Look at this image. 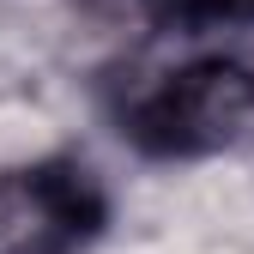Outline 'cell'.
<instances>
[{"label": "cell", "instance_id": "obj_1", "mask_svg": "<svg viewBox=\"0 0 254 254\" xmlns=\"http://www.w3.org/2000/svg\"><path fill=\"white\" fill-rule=\"evenodd\" d=\"M115 133L151 164H206L254 145V61L194 55L115 103Z\"/></svg>", "mask_w": 254, "mask_h": 254}, {"label": "cell", "instance_id": "obj_2", "mask_svg": "<svg viewBox=\"0 0 254 254\" xmlns=\"http://www.w3.org/2000/svg\"><path fill=\"white\" fill-rule=\"evenodd\" d=\"M109 218V188L67 151L0 170V254H91Z\"/></svg>", "mask_w": 254, "mask_h": 254}, {"label": "cell", "instance_id": "obj_3", "mask_svg": "<svg viewBox=\"0 0 254 254\" xmlns=\"http://www.w3.org/2000/svg\"><path fill=\"white\" fill-rule=\"evenodd\" d=\"M224 24H254V0H230V12H224Z\"/></svg>", "mask_w": 254, "mask_h": 254}]
</instances>
